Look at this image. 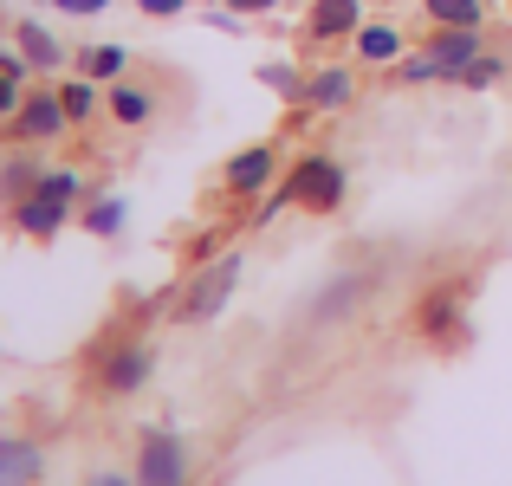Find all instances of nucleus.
<instances>
[{
    "mask_svg": "<svg viewBox=\"0 0 512 486\" xmlns=\"http://www.w3.org/2000/svg\"><path fill=\"white\" fill-rule=\"evenodd\" d=\"M234 286H240V253H221V260L208 266V273L195 279V286L182 292V318L188 324H201V318H214L227 299H234Z\"/></svg>",
    "mask_w": 512,
    "mask_h": 486,
    "instance_id": "nucleus-3",
    "label": "nucleus"
},
{
    "mask_svg": "<svg viewBox=\"0 0 512 486\" xmlns=\"http://www.w3.org/2000/svg\"><path fill=\"white\" fill-rule=\"evenodd\" d=\"M59 104H65V117L78 124V117L98 111V85H91V78H65V85H59Z\"/></svg>",
    "mask_w": 512,
    "mask_h": 486,
    "instance_id": "nucleus-19",
    "label": "nucleus"
},
{
    "mask_svg": "<svg viewBox=\"0 0 512 486\" xmlns=\"http://www.w3.org/2000/svg\"><path fill=\"white\" fill-rule=\"evenodd\" d=\"M422 7H428V20H435V26H480V20H487L480 0H422Z\"/></svg>",
    "mask_w": 512,
    "mask_h": 486,
    "instance_id": "nucleus-17",
    "label": "nucleus"
},
{
    "mask_svg": "<svg viewBox=\"0 0 512 486\" xmlns=\"http://www.w3.org/2000/svg\"><path fill=\"white\" fill-rule=\"evenodd\" d=\"M91 486H130V480H124V474H98Z\"/></svg>",
    "mask_w": 512,
    "mask_h": 486,
    "instance_id": "nucleus-29",
    "label": "nucleus"
},
{
    "mask_svg": "<svg viewBox=\"0 0 512 486\" xmlns=\"http://www.w3.org/2000/svg\"><path fill=\"white\" fill-rule=\"evenodd\" d=\"M150 363H156L150 344H117L111 357H104V389H111V396H130V389H143V383H150Z\"/></svg>",
    "mask_w": 512,
    "mask_h": 486,
    "instance_id": "nucleus-7",
    "label": "nucleus"
},
{
    "mask_svg": "<svg viewBox=\"0 0 512 486\" xmlns=\"http://www.w3.org/2000/svg\"><path fill=\"white\" fill-rule=\"evenodd\" d=\"M350 39H357V59H370V65H389L402 52V33H396V26H357Z\"/></svg>",
    "mask_w": 512,
    "mask_h": 486,
    "instance_id": "nucleus-14",
    "label": "nucleus"
},
{
    "mask_svg": "<svg viewBox=\"0 0 512 486\" xmlns=\"http://www.w3.org/2000/svg\"><path fill=\"white\" fill-rule=\"evenodd\" d=\"M357 0H318L312 7V39H344V33H357Z\"/></svg>",
    "mask_w": 512,
    "mask_h": 486,
    "instance_id": "nucleus-12",
    "label": "nucleus"
},
{
    "mask_svg": "<svg viewBox=\"0 0 512 486\" xmlns=\"http://www.w3.org/2000/svg\"><path fill=\"white\" fill-rule=\"evenodd\" d=\"M39 467H46V454H39V441L26 435H0V486H33Z\"/></svg>",
    "mask_w": 512,
    "mask_h": 486,
    "instance_id": "nucleus-10",
    "label": "nucleus"
},
{
    "mask_svg": "<svg viewBox=\"0 0 512 486\" xmlns=\"http://www.w3.org/2000/svg\"><path fill=\"white\" fill-rule=\"evenodd\" d=\"M273 169H279V150L273 143H253V150H240L227 162V188H234V195H260V188L273 182Z\"/></svg>",
    "mask_w": 512,
    "mask_h": 486,
    "instance_id": "nucleus-9",
    "label": "nucleus"
},
{
    "mask_svg": "<svg viewBox=\"0 0 512 486\" xmlns=\"http://www.w3.org/2000/svg\"><path fill=\"white\" fill-rule=\"evenodd\" d=\"M111 117L117 124H143V117H150V91L143 85H111Z\"/></svg>",
    "mask_w": 512,
    "mask_h": 486,
    "instance_id": "nucleus-18",
    "label": "nucleus"
},
{
    "mask_svg": "<svg viewBox=\"0 0 512 486\" xmlns=\"http://www.w3.org/2000/svg\"><path fill=\"white\" fill-rule=\"evenodd\" d=\"M20 104H26L20 78H13V72H0V124H13V117H20Z\"/></svg>",
    "mask_w": 512,
    "mask_h": 486,
    "instance_id": "nucleus-22",
    "label": "nucleus"
},
{
    "mask_svg": "<svg viewBox=\"0 0 512 486\" xmlns=\"http://www.w3.org/2000/svg\"><path fill=\"white\" fill-rule=\"evenodd\" d=\"M20 52H26V65H39V72H52V65L65 59V46H59V39H52L39 20H26V26H20Z\"/></svg>",
    "mask_w": 512,
    "mask_h": 486,
    "instance_id": "nucleus-13",
    "label": "nucleus"
},
{
    "mask_svg": "<svg viewBox=\"0 0 512 486\" xmlns=\"http://www.w3.org/2000/svg\"><path fill=\"white\" fill-rule=\"evenodd\" d=\"M428 59H435L448 78H461L467 65L480 59V26H441V33L428 39Z\"/></svg>",
    "mask_w": 512,
    "mask_h": 486,
    "instance_id": "nucleus-8",
    "label": "nucleus"
},
{
    "mask_svg": "<svg viewBox=\"0 0 512 486\" xmlns=\"http://www.w3.org/2000/svg\"><path fill=\"white\" fill-rule=\"evenodd\" d=\"M454 312H461V299H454V292H435L415 324H422V337H454Z\"/></svg>",
    "mask_w": 512,
    "mask_h": 486,
    "instance_id": "nucleus-16",
    "label": "nucleus"
},
{
    "mask_svg": "<svg viewBox=\"0 0 512 486\" xmlns=\"http://www.w3.org/2000/svg\"><path fill=\"white\" fill-rule=\"evenodd\" d=\"M493 78H500V59H474L461 72V85H493Z\"/></svg>",
    "mask_w": 512,
    "mask_h": 486,
    "instance_id": "nucleus-25",
    "label": "nucleus"
},
{
    "mask_svg": "<svg viewBox=\"0 0 512 486\" xmlns=\"http://www.w3.org/2000/svg\"><path fill=\"white\" fill-rule=\"evenodd\" d=\"M98 7H111V0H59V13H98Z\"/></svg>",
    "mask_w": 512,
    "mask_h": 486,
    "instance_id": "nucleus-26",
    "label": "nucleus"
},
{
    "mask_svg": "<svg viewBox=\"0 0 512 486\" xmlns=\"http://www.w3.org/2000/svg\"><path fill=\"white\" fill-rule=\"evenodd\" d=\"M363 299H370V273H344V279H331V286L312 299V312H305V324H338V318H350V312H357Z\"/></svg>",
    "mask_w": 512,
    "mask_h": 486,
    "instance_id": "nucleus-6",
    "label": "nucleus"
},
{
    "mask_svg": "<svg viewBox=\"0 0 512 486\" xmlns=\"http://www.w3.org/2000/svg\"><path fill=\"white\" fill-rule=\"evenodd\" d=\"M273 0H234V13H266Z\"/></svg>",
    "mask_w": 512,
    "mask_h": 486,
    "instance_id": "nucleus-28",
    "label": "nucleus"
},
{
    "mask_svg": "<svg viewBox=\"0 0 512 486\" xmlns=\"http://www.w3.org/2000/svg\"><path fill=\"white\" fill-rule=\"evenodd\" d=\"M124 65H130L124 46H91V52H85V72H91V78H111V85L124 78Z\"/></svg>",
    "mask_w": 512,
    "mask_h": 486,
    "instance_id": "nucleus-20",
    "label": "nucleus"
},
{
    "mask_svg": "<svg viewBox=\"0 0 512 486\" xmlns=\"http://www.w3.org/2000/svg\"><path fill=\"white\" fill-rule=\"evenodd\" d=\"M85 227L91 234H117V227H124V201H98V208L85 214Z\"/></svg>",
    "mask_w": 512,
    "mask_h": 486,
    "instance_id": "nucleus-21",
    "label": "nucleus"
},
{
    "mask_svg": "<svg viewBox=\"0 0 512 486\" xmlns=\"http://www.w3.org/2000/svg\"><path fill=\"white\" fill-rule=\"evenodd\" d=\"M143 13H182V0H137Z\"/></svg>",
    "mask_w": 512,
    "mask_h": 486,
    "instance_id": "nucleus-27",
    "label": "nucleus"
},
{
    "mask_svg": "<svg viewBox=\"0 0 512 486\" xmlns=\"http://www.w3.org/2000/svg\"><path fill=\"white\" fill-rule=\"evenodd\" d=\"M266 85H273V91H286V98H299V78H292V65H266Z\"/></svg>",
    "mask_w": 512,
    "mask_h": 486,
    "instance_id": "nucleus-24",
    "label": "nucleus"
},
{
    "mask_svg": "<svg viewBox=\"0 0 512 486\" xmlns=\"http://www.w3.org/2000/svg\"><path fill=\"white\" fill-rule=\"evenodd\" d=\"M402 78H409V85H428V78H448V72H441V65L422 52V59H409V65H402Z\"/></svg>",
    "mask_w": 512,
    "mask_h": 486,
    "instance_id": "nucleus-23",
    "label": "nucleus"
},
{
    "mask_svg": "<svg viewBox=\"0 0 512 486\" xmlns=\"http://www.w3.org/2000/svg\"><path fill=\"white\" fill-rule=\"evenodd\" d=\"M65 124H72V117H65L59 91H33V98L20 104V117H13V137H20V143H52Z\"/></svg>",
    "mask_w": 512,
    "mask_h": 486,
    "instance_id": "nucleus-5",
    "label": "nucleus"
},
{
    "mask_svg": "<svg viewBox=\"0 0 512 486\" xmlns=\"http://www.w3.org/2000/svg\"><path fill=\"white\" fill-rule=\"evenodd\" d=\"M39 182H46V175H39V169H33V162H26V156H13L7 169H0V201H13V208H20V201L33 195Z\"/></svg>",
    "mask_w": 512,
    "mask_h": 486,
    "instance_id": "nucleus-15",
    "label": "nucleus"
},
{
    "mask_svg": "<svg viewBox=\"0 0 512 486\" xmlns=\"http://www.w3.org/2000/svg\"><path fill=\"white\" fill-rule=\"evenodd\" d=\"M137 486H188V448L175 435H150L137 461Z\"/></svg>",
    "mask_w": 512,
    "mask_h": 486,
    "instance_id": "nucleus-4",
    "label": "nucleus"
},
{
    "mask_svg": "<svg viewBox=\"0 0 512 486\" xmlns=\"http://www.w3.org/2000/svg\"><path fill=\"white\" fill-rule=\"evenodd\" d=\"M299 104H318V111H338V104H350V72H338V65H325V72L305 78Z\"/></svg>",
    "mask_w": 512,
    "mask_h": 486,
    "instance_id": "nucleus-11",
    "label": "nucleus"
},
{
    "mask_svg": "<svg viewBox=\"0 0 512 486\" xmlns=\"http://www.w3.org/2000/svg\"><path fill=\"white\" fill-rule=\"evenodd\" d=\"M286 201H299V208H318V214H325V208H338V201H344V169H338L331 156H305L299 169H292V182L279 188L273 201H266V214H260V221H273V214L286 208Z\"/></svg>",
    "mask_w": 512,
    "mask_h": 486,
    "instance_id": "nucleus-1",
    "label": "nucleus"
},
{
    "mask_svg": "<svg viewBox=\"0 0 512 486\" xmlns=\"http://www.w3.org/2000/svg\"><path fill=\"white\" fill-rule=\"evenodd\" d=\"M72 195H78V175L72 169H52L46 182L33 188V195L13 208V221H20V234H33V240H52L65 227V214H72Z\"/></svg>",
    "mask_w": 512,
    "mask_h": 486,
    "instance_id": "nucleus-2",
    "label": "nucleus"
}]
</instances>
